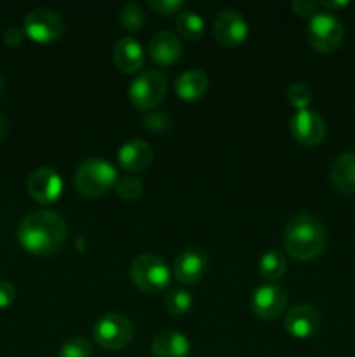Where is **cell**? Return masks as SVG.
<instances>
[{
    "label": "cell",
    "mask_w": 355,
    "mask_h": 357,
    "mask_svg": "<svg viewBox=\"0 0 355 357\" xmlns=\"http://www.w3.org/2000/svg\"><path fill=\"white\" fill-rule=\"evenodd\" d=\"M0 87H2V82H0Z\"/></svg>",
    "instance_id": "cell-35"
},
{
    "label": "cell",
    "mask_w": 355,
    "mask_h": 357,
    "mask_svg": "<svg viewBox=\"0 0 355 357\" xmlns=\"http://www.w3.org/2000/svg\"><path fill=\"white\" fill-rule=\"evenodd\" d=\"M118 20H120L122 26L129 31H138L145 24V13L141 7L134 2H127L120 7L118 13Z\"/></svg>",
    "instance_id": "cell-24"
},
{
    "label": "cell",
    "mask_w": 355,
    "mask_h": 357,
    "mask_svg": "<svg viewBox=\"0 0 355 357\" xmlns=\"http://www.w3.org/2000/svg\"><path fill=\"white\" fill-rule=\"evenodd\" d=\"M306 37L315 51L327 54V52H334L341 45L345 37V26L340 17L324 10V13H317L310 20Z\"/></svg>",
    "instance_id": "cell-5"
},
{
    "label": "cell",
    "mask_w": 355,
    "mask_h": 357,
    "mask_svg": "<svg viewBox=\"0 0 355 357\" xmlns=\"http://www.w3.org/2000/svg\"><path fill=\"white\" fill-rule=\"evenodd\" d=\"M287 100L298 110H305L312 101V91L305 82H294L287 89Z\"/></svg>",
    "instance_id": "cell-27"
},
{
    "label": "cell",
    "mask_w": 355,
    "mask_h": 357,
    "mask_svg": "<svg viewBox=\"0 0 355 357\" xmlns=\"http://www.w3.org/2000/svg\"><path fill=\"white\" fill-rule=\"evenodd\" d=\"M326 229L313 215H296L284 230V250L294 260L305 261L319 257L326 248Z\"/></svg>",
    "instance_id": "cell-2"
},
{
    "label": "cell",
    "mask_w": 355,
    "mask_h": 357,
    "mask_svg": "<svg viewBox=\"0 0 355 357\" xmlns=\"http://www.w3.org/2000/svg\"><path fill=\"white\" fill-rule=\"evenodd\" d=\"M289 129L294 139L306 146H315L326 136V122L322 121L317 112L308 110H298L289 121Z\"/></svg>",
    "instance_id": "cell-12"
},
{
    "label": "cell",
    "mask_w": 355,
    "mask_h": 357,
    "mask_svg": "<svg viewBox=\"0 0 355 357\" xmlns=\"http://www.w3.org/2000/svg\"><path fill=\"white\" fill-rule=\"evenodd\" d=\"M150 56L159 65H173L181 58L183 45L173 31H157L150 40Z\"/></svg>",
    "instance_id": "cell-17"
},
{
    "label": "cell",
    "mask_w": 355,
    "mask_h": 357,
    "mask_svg": "<svg viewBox=\"0 0 355 357\" xmlns=\"http://www.w3.org/2000/svg\"><path fill=\"white\" fill-rule=\"evenodd\" d=\"M7 131H9V122H7V119L0 114V139L7 135Z\"/></svg>",
    "instance_id": "cell-34"
},
{
    "label": "cell",
    "mask_w": 355,
    "mask_h": 357,
    "mask_svg": "<svg viewBox=\"0 0 355 357\" xmlns=\"http://www.w3.org/2000/svg\"><path fill=\"white\" fill-rule=\"evenodd\" d=\"M287 307V291L278 284H265L256 288L251 298V309L258 317L271 321Z\"/></svg>",
    "instance_id": "cell-11"
},
{
    "label": "cell",
    "mask_w": 355,
    "mask_h": 357,
    "mask_svg": "<svg viewBox=\"0 0 355 357\" xmlns=\"http://www.w3.org/2000/svg\"><path fill=\"white\" fill-rule=\"evenodd\" d=\"M145 126L146 129H152V131H164V129L169 128V117L159 114V112H153L145 117Z\"/></svg>",
    "instance_id": "cell-29"
},
{
    "label": "cell",
    "mask_w": 355,
    "mask_h": 357,
    "mask_svg": "<svg viewBox=\"0 0 355 357\" xmlns=\"http://www.w3.org/2000/svg\"><path fill=\"white\" fill-rule=\"evenodd\" d=\"M117 171L108 160L87 159L77 167L75 187L86 197H101L117 183Z\"/></svg>",
    "instance_id": "cell-3"
},
{
    "label": "cell",
    "mask_w": 355,
    "mask_h": 357,
    "mask_svg": "<svg viewBox=\"0 0 355 357\" xmlns=\"http://www.w3.org/2000/svg\"><path fill=\"white\" fill-rule=\"evenodd\" d=\"M152 354L153 357H188L190 340L181 331H160L152 340Z\"/></svg>",
    "instance_id": "cell-18"
},
{
    "label": "cell",
    "mask_w": 355,
    "mask_h": 357,
    "mask_svg": "<svg viewBox=\"0 0 355 357\" xmlns=\"http://www.w3.org/2000/svg\"><path fill=\"white\" fill-rule=\"evenodd\" d=\"M65 31V21L49 7H37L24 17V35L37 44H51L58 40Z\"/></svg>",
    "instance_id": "cell-8"
},
{
    "label": "cell",
    "mask_w": 355,
    "mask_h": 357,
    "mask_svg": "<svg viewBox=\"0 0 355 357\" xmlns=\"http://www.w3.org/2000/svg\"><path fill=\"white\" fill-rule=\"evenodd\" d=\"M93 335L100 347L108 351H120L131 344L134 337V326L122 314H106L96 321Z\"/></svg>",
    "instance_id": "cell-6"
},
{
    "label": "cell",
    "mask_w": 355,
    "mask_h": 357,
    "mask_svg": "<svg viewBox=\"0 0 355 357\" xmlns=\"http://www.w3.org/2000/svg\"><path fill=\"white\" fill-rule=\"evenodd\" d=\"M150 9L155 10L157 14H162V16H171L176 10H180L184 6L183 0H150L148 2Z\"/></svg>",
    "instance_id": "cell-28"
},
{
    "label": "cell",
    "mask_w": 355,
    "mask_h": 357,
    "mask_svg": "<svg viewBox=\"0 0 355 357\" xmlns=\"http://www.w3.org/2000/svg\"><path fill=\"white\" fill-rule=\"evenodd\" d=\"M68 236L66 222L52 211H35L17 225V241L28 253L51 257L58 253Z\"/></svg>",
    "instance_id": "cell-1"
},
{
    "label": "cell",
    "mask_w": 355,
    "mask_h": 357,
    "mask_svg": "<svg viewBox=\"0 0 355 357\" xmlns=\"http://www.w3.org/2000/svg\"><path fill=\"white\" fill-rule=\"evenodd\" d=\"M131 279L141 291L159 293L169 284L171 272L162 258L152 253H143L132 260Z\"/></svg>",
    "instance_id": "cell-4"
},
{
    "label": "cell",
    "mask_w": 355,
    "mask_h": 357,
    "mask_svg": "<svg viewBox=\"0 0 355 357\" xmlns=\"http://www.w3.org/2000/svg\"><path fill=\"white\" fill-rule=\"evenodd\" d=\"M284 328L294 338L313 337L320 328L319 310L310 303H298L285 314Z\"/></svg>",
    "instance_id": "cell-13"
},
{
    "label": "cell",
    "mask_w": 355,
    "mask_h": 357,
    "mask_svg": "<svg viewBox=\"0 0 355 357\" xmlns=\"http://www.w3.org/2000/svg\"><path fill=\"white\" fill-rule=\"evenodd\" d=\"M117 195L124 201H136L143 195V183L136 176H122L115 183Z\"/></svg>",
    "instance_id": "cell-25"
},
{
    "label": "cell",
    "mask_w": 355,
    "mask_h": 357,
    "mask_svg": "<svg viewBox=\"0 0 355 357\" xmlns=\"http://www.w3.org/2000/svg\"><path fill=\"white\" fill-rule=\"evenodd\" d=\"M319 6L327 7V9H340V7L348 6V2L347 0H341V2H327V0H324V2H320Z\"/></svg>",
    "instance_id": "cell-33"
},
{
    "label": "cell",
    "mask_w": 355,
    "mask_h": 357,
    "mask_svg": "<svg viewBox=\"0 0 355 357\" xmlns=\"http://www.w3.org/2000/svg\"><path fill=\"white\" fill-rule=\"evenodd\" d=\"M26 188L31 199L38 204H52L61 195L63 180L58 171L49 166H42L30 174Z\"/></svg>",
    "instance_id": "cell-10"
},
{
    "label": "cell",
    "mask_w": 355,
    "mask_h": 357,
    "mask_svg": "<svg viewBox=\"0 0 355 357\" xmlns=\"http://www.w3.org/2000/svg\"><path fill=\"white\" fill-rule=\"evenodd\" d=\"M164 302H166V309L169 310L173 316H181V314H187L188 310L191 309L194 298H191V295L187 289L174 288L167 293Z\"/></svg>",
    "instance_id": "cell-23"
},
{
    "label": "cell",
    "mask_w": 355,
    "mask_h": 357,
    "mask_svg": "<svg viewBox=\"0 0 355 357\" xmlns=\"http://www.w3.org/2000/svg\"><path fill=\"white\" fill-rule=\"evenodd\" d=\"M24 30L17 26H9L6 31H3V42L7 45H19L23 42Z\"/></svg>",
    "instance_id": "cell-32"
},
{
    "label": "cell",
    "mask_w": 355,
    "mask_h": 357,
    "mask_svg": "<svg viewBox=\"0 0 355 357\" xmlns=\"http://www.w3.org/2000/svg\"><path fill=\"white\" fill-rule=\"evenodd\" d=\"M93 344L84 337H73L66 340L59 349V357H90Z\"/></svg>",
    "instance_id": "cell-26"
},
{
    "label": "cell",
    "mask_w": 355,
    "mask_h": 357,
    "mask_svg": "<svg viewBox=\"0 0 355 357\" xmlns=\"http://www.w3.org/2000/svg\"><path fill=\"white\" fill-rule=\"evenodd\" d=\"M153 159V150L145 139H129L124 145L118 149L117 160L120 164L122 169L129 171V173H136V171H143L150 166Z\"/></svg>",
    "instance_id": "cell-15"
},
{
    "label": "cell",
    "mask_w": 355,
    "mask_h": 357,
    "mask_svg": "<svg viewBox=\"0 0 355 357\" xmlns=\"http://www.w3.org/2000/svg\"><path fill=\"white\" fill-rule=\"evenodd\" d=\"M292 10H294L298 16H315L317 13H319V3L317 2H312V0H294V2L291 3Z\"/></svg>",
    "instance_id": "cell-30"
},
{
    "label": "cell",
    "mask_w": 355,
    "mask_h": 357,
    "mask_svg": "<svg viewBox=\"0 0 355 357\" xmlns=\"http://www.w3.org/2000/svg\"><path fill=\"white\" fill-rule=\"evenodd\" d=\"M178 33L187 40H197L202 37L205 28L204 17L195 10H181L176 17Z\"/></svg>",
    "instance_id": "cell-21"
},
{
    "label": "cell",
    "mask_w": 355,
    "mask_h": 357,
    "mask_svg": "<svg viewBox=\"0 0 355 357\" xmlns=\"http://www.w3.org/2000/svg\"><path fill=\"white\" fill-rule=\"evenodd\" d=\"M214 35L219 44L226 47L240 45L249 35V23L237 9H221L214 17Z\"/></svg>",
    "instance_id": "cell-9"
},
{
    "label": "cell",
    "mask_w": 355,
    "mask_h": 357,
    "mask_svg": "<svg viewBox=\"0 0 355 357\" xmlns=\"http://www.w3.org/2000/svg\"><path fill=\"white\" fill-rule=\"evenodd\" d=\"M331 183L341 194H355V150L343 152L334 160Z\"/></svg>",
    "instance_id": "cell-19"
},
{
    "label": "cell",
    "mask_w": 355,
    "mask_h": 357,
    "mask_svg": "<svg viewBox=\"0 0 355 357\" xmlns=\"http://www.w3.org/2000/svg\"><path fill=\"white\" fill-rule=\"evenodd\" d=\"M209 77L202 70H187L174 82L178 96L184 101H197L207 93Z\"/></svg>",
    "instance_id": "cell-20"
},
{
    "label": "cell",
    "mask_w": 355,
    "mask_h": 357,
    "mask_svg": "<svg viewBox=\"0 0 355 357\" xmlns=\"http://www.w3.org/2000/svg\"><path fill=\"white\" fill-rule=\"evenodd\" d=\"M167 91V79L159 70L141 72L129 87V100L138 110H152L164 100Z\"/></svg>",
    "instance_id": "cell-7"
},
{
    "label": "cell",
    "mask_w": 355,
    "mask_h": 357,
    "mask_svg": "<svg viewBox=\"0 0 355 357\" xmlns=\"http://www.w3.org/2000/svg\"><path fill=\"white\" fill-rule=\"evenodd\" d=\"M207 271V258L200 250H184L174 261V275L181 284H197Z\"/></svg>",
    "instance_id": "cell-14"
},
{
    "label": "cell",
    "mask_w": 355,
    "mask_h": 357,
    "mask_svg": "<svg viewBox=\"0 0 355 357\" xmlns=\"http://www.w3.org/2000/svg\"><path fill=\"white\" fill-rule=\"evenodd\" d=\"M16 298V289L10 282L0 281V309H7Z\"/></svg>",
    "instance_id": "cell-31"
},
{
    "label": "cell",
    "mask_w": 355,
    "mask_h": 357,
    "mask_svg": "<svg viewBox=\"0 0 355 357\" xmlns=\"http://www.w3.org/2000/svg\"><path fill=\"white\" fill-rule=\"evenodd\" d=\"M287 261L281 251H267L260 258V274L268 281H277L284 275Z\"/></svg>",
    "instance_id": "cell-22"
},
{
    "label": "cell",
    "mask_w": 355,
    "mask_h": 357,
    "mask_svg": "<svg viewBox=\"0 0 355 357\" xmlns=\"http://www.w3.org/2000/svg\"><path fill=\"white\" fill-rule=\"evenodd\" d=\"M113 61L120 72L136 73L145 65V51L136 38H118L113 47Z\"/></svg>",
    "instance_id": "cell-16"
}]
</instances>
